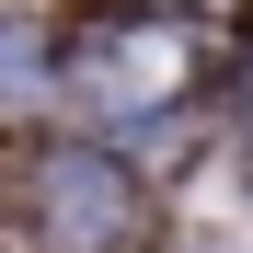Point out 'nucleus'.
Listing matches in <instances>:
<instances>
[{"instance_id":"f257e3e1","label":"nucleus","mask_w":253,"mask_h":253,"mask_svg":"<svg viewBox=\"0 0 253 253\" xmlns=\"http://www.w3.org/2000/svg\"><path fill=\"white\" fill-rule=\"evenodd\" d=\"M35 219H46V242L69 253H104L126 230V173H115V150H58L46 173H35Z\"/></svg>"},{"instance_id":"f03ea898","label":"nucleus","mask_w":253,"mask_h":253,"mask_svg":"<svg viewBox=\"0 0 253 253\" xmlns=\"http://www.w3.org/2000/svg\"><path fill=\"white\" fill-rule=\"evenodd\" d=\"M173 69H184V35L173 23H138V35H104L92 46V92L104 104H150V92H173Z\"/></svg>"},{"instance_id":"7ed1b4c3","label":"nucleus","mask_w":253,"mask_h":253,"mask_svg":"<svg viewBox=\"0 0 253 253\" xmlns=\"http://www.w3.org/2000/svg\"><path fill=\"white\" fill-rule=\"evenodd\" d=\"M12 81H35V35H0V92Z\"/></svg>"}]
</instances>
